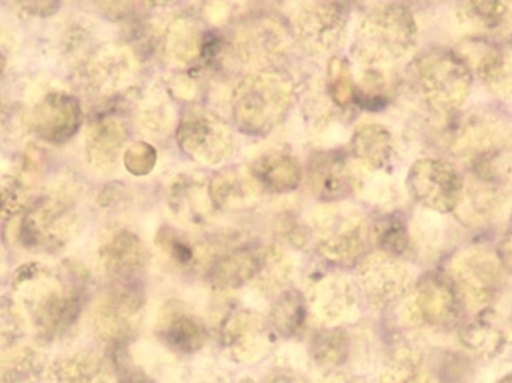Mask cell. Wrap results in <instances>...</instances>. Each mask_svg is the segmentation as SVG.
I'll return each mask as SVG.
<instances>
[{"mask_svg":"<svg viewBox=\"0 0 512 383\" xmlns=\"http://www.w3.org/2000/svg\"><path fill=\"white\" fill-rule=\"evenodd\" d=\"M84 283L69 268L21 265L12 277L14 298L42 342L65 336L80 318Z\"/></svg>","mask_w":512,"mask_h":383,"instance_id":"obj_1","label":"cell"},{"mask_svg":"<svg viewBox=\"0 0 512 383\" xmlns=\"http://www.w3.org/2000/svg\"><path fill=\"white\" fill-rule=\"evenodd\" d=\"M417 41V21L408 6L376 3L358 27L355 54L361 65L391 66L408 56Z\"/></svg>","mask_w":512,"mask_h":383,"instance_id":"obj_2","label":"cell"},{"mask_svg":"<svg viewBox=\"0 0 512 383\" xmlns=\"http://www.w3.org/2000/svg\"><path fill=\"white\" fill-rule=\"evenodd\" d=\"M292 101L291 83L276 72L246 75L231 96V113L240 131L265 135L273 131L288 113Z\"/></svg>","mask_w":512,"mask_h":383,"instance_id":"obj_3","label":"cell"},{"mask_svg":"<svg viewBox=\"0 0 512 383\" xmlns=\"http://www.w3.org/2000/svg\"><path fill=\"white\" fill-rule=\"evenodd\" d=\"M77 229L75 189L69 185L56 186L21 217L18 240L33 252L54 253L74 240Z\"/></svg>","mask_w":512,"mask_h":383,"instance_id":"obj_4","label":"cell"},{"mask_svg":"<svg viewBox=\"0 0 512 383\" xmlns=\"http://www.w3.org/2000/svg\"><path fill=\"white\" fill-rule=\"evenodd\" d=\"M417 78L427 107L439 116H450L460 110L474 81L465 57L447 48L423 54L417 62Z\"/></svg>","mask_w":512,"mask_h":383,"instance_id":"obj_5","label":"cell"},{"mask_svg":"<svg viewBox=\"0 0 512 383\" xmlns=\"http://www.w3.org/2000/svg\"><path fill=\"white\" fill-rule=\"evenodd\" d=\"M319 253L337 265L360 261L372 240V228L357 208L345 204L319 207L312 216Z\"/></svg>","mask_w":512,"mask_h":383,"instance_id":"obj_6","label":"cell"},{"mask_svg":"<svg viewBox=\"0 0 512 383\" xmlns=\"http://www.w3.org/2000/svg\"><path fill=\"white\" fill-rule=\"evenodd\" d=\"M177 144L198 164H224L234 153V137L230 126L213 111L192 107L185 111L176 132Z\"/></svg>","mask_w":512,"mask_h":383,"instance_id":"obj_7","label":"cell"},{"mask_svg":"<svg viewBox=\"0 0 512 383\" xmlns=\"http://www.w3.org/2000/svg\"><path fill=\"white\" fill-rule=\"evenodd\" d=\"M504 274L496 253L483 247H474L454 258L450 280L456 288L460 303L468 309L484 310L501 292Z\"/></svg>","mask_w":512,"mask_h":383,"instance_id":"obj_8","label":"cell"},{"mask_svg":"<svg viewBox=\"0 0 512 383\" xmlns=\"http://www.w3.org/2000/svg\"><path fill=\"white\" fill-rule=\"evenodd\" d=\"M23 114L27 131L50 144L71 140L83 123L80 101L63 89L36 93L27 108H23Z\"/></svg>","mask_w":512,"mask_h":383,"instance_id":"obj_9","label":"cell"},{"mask_svg":"<svg viewBox=\"0 0 512 383\" xmlns=\"http://www.w3.org/2000/svg\"><path fill=\"white\" fill-rule=\"evenodd\" d=\"M406 182L412 198L436 213H454L465 195L466 186L459 171L441 159H418Z\"/></svg>","mask_w":512,"mask_h":383,"instance_id":"obj_10","label":"cell"},{"mask_svg":"<svg viewBox=\"0 0 512 383\" xmlns=\"http://www.w3.org/2000/svg\"><path fill=\"white\" fill-rule=\"evenodd\" d=\"M348 18L343 5L333 2H304L292 15L298 44L312 56L330 53L345 38Z\"/></svg>","mask_w":512,"mask_h":383,"instance_id":"obj_11","label":"cell"},{"mask_svg":"<svg viewBox=\"0 0 512 383\" xmlns=\"http://www.w3.org/2000/svg\"><path fill=\"white\" fill-rule=\"evenodd\" d=\"M144 297L132 283L117 285L99 298L92 313L93 328L104 342L128 343L140 327Z\"/></svg>","mask_w":512,"mask_h":383,"instance_id":"obj_12","label":"cell"},{"mask_svg":"<svg viewBox=\"0 0 512 383\" xmlns=\"http://www.w3.org/2000/svg\"><path fill=\"white\" fill-rule=\"evenodd\" d=\"M137 72V59L128 47L107 44L81 62L78 75L87 92L110 96L126 89L137 77Z\"/></svg>","mask_w":512,"mask_h":383,"instance_id":"obj_13","label":"cell"},{"mask_svg":"<svg viewBox=\"0 0 512 383\" xmlns=\"http://www.w3.org/2000/svg\"><path fill=\"white\" fill-rule=\"evenodd\" d=\"M233 47L243 65L265 69L285 59L289 38L282 24L271 18H254L240 24Z\"/></svg>","mask_w":512,"mask_h":383,"instance_id":"obj_14","label":"cell"},{"mask_svg":"<svg viewBox=\"0 0 512 383\" xmlns=\"http://www.w3.org/2000/svg\"><path fill=\"white\" fill-rule=\"evenodd\" d=\"M460 304L450 277L427 274L412 289L406 303V318L414 325L442 327L457 318Z\"/></svg>","mask_w":512,"mask_h":383,"instance_id":"obj_15","label":"cell"},{"mask_svg":"<svg viewBox=\"0 0 512 383\" xmlns=\"http://www.w3.org/2000/svg\"><path fill=\"white\" fill-rule=\"evenodd\" d=\"M358 279L364 294L376 306H391L411 291L408 268L384 252L370 253L361 259Z\"/></svg>","mask_w":512,"mask_h":383,"instance_id":"obj_16","label":"cell"},{"mask_svg":"<svg viewBox=\"0 0 512 383\" xmlns=\"http://www.w3.org/2000/svg\"><path fill=\"white\" fill-rule=\"evenodd\" d=\"M147 261L146 247L140 237L129 229H116L99 244V273L119 285L132 283L146 268Z\"/></svg>","mask_w":512,"mask_h":383,"instance_id":"obj_17","label":"cell"},{"mask_svg":"<svg viewBox=\"0 0 512 383\" xmlns=\"http://www.w3.org/2000/svg\"><path fill=\"white\" fill-rule=\"evenodd\" d=\"M222 345L237 361H255L270 346V327L252 310H237L222 322Z\"/></svg>","mask_w":512,"mask_h":383,"instance_id":"obj_18","label":"cell"},{"mask_svg":"<svg viewBox=\"0 0 512 383\" xmlns=\"http://www.w3.org/2000/svg\"><path fill=\"white\" fill-rule=\"evenodd\" d=\"M129 128L125 120L116 116H105L96 120L87 132L86 161L98 174H110L117 167L126 141Z\"/></svg>","mask_w":512,"mask_h":383,"instance_id":"obj_19","label":"cell"},{"mask_svg":"<svg viewBox=\"0 0 512 383\" xmlns=\"http://www.w3.org/2000/svg\"><path fill=\"white\" fill-rule=\"evenodd\" d=\"M168 204L177 219L191 226L206 225L215 208L209 182L198 173H182L171 180Z\"/></svg>","mask_w":512,"mask_h":383,"instance_id":"obj_20","label":"cell"},{"mask_svg":"<svg viewBox=\"0 0 512 383\" xmlns=\"http://www.w3.org/2000/svg\"><path fill=\"white\" fill-rule=\"evenodd\" d=\"M158 337L173 351L194 354L203 348L207 333L194 313L183 304L171 301L159 315Z\"/></svg>","mask_w":512,"mask_h":383,"instance_id":"obj_21","label":"cell"},{"mask_svg":"<svg viewBox=\"0 0 512 383\" xmlns=\"http://www.w3.org/2000/svg\"><path fill=\"white\" fill-rule=\"evenodd\" d=\"M307 185L319 201L331 202L345 199L355 188L354 174L339 153H324L310 162Z\"/></svg>","mask_w":512,"mask_h":383,"instance_id":"obj_22","label":"cell"},{"mask_svg":"<svg viewBox=\"0 0 512 383\" xmlns=\"http://www.w3.org/2000/svg\"><path fill=\"white\" fill-rule=\"evenodd\" d=\"M209 33L203 24L189 15H180L168 24L164 36V50L171 62L180 66L197 63L209 53Z\"/></svg>","mask_w":512,"mask_h":383,"instance_id":"obj_23","label":"cell"},{"mask_svg":"<svg viewBox=\"0 0 512 383\" xmlns=\"http://www.w3.org/2000/svg\"><path fill=\"white\" fill-rule=\"evenodd\" d=\"M249 174L261 189L271 193H289L300 186L303 173L300 162L285 149H271L252 162Z\"/></svg>","mask_w":512,"mask_h":383,"instance_id":"obj_24","label":"cell"},{"mask_svg":"<svg viewBox=\"0 0 512 383\" xmlns=\"http://www.w3.org/2000/svg\"><path fill=\"white\" fill-rule=\"evenodd\" d=\"M355 307V292L351 283L340 276H325L310 289L309 309L324 324H336Z\"/></svg>","mask_w":512,"mask_h":383,"instance_id":"obj_25","label":"cell"},{"mask_svg":"<svg viewBox=\"0 0 512 383\" xmlns=\"http://www.w3.org/2000/svg\"><path fill=\"white\" fill-rule=\"evenodd\" d=\"M213 205L222 210H245L261 198V186L251 174L240 170H224L209 183Z\"/></svg>","mask_w":512,"mask_h":383,"instance_id":"obj_26","label":"cell"},{"mask_svg":"<svg viewBox=\"0 0 512 383\" xmlns=\"http://www.w3.org/2000/svg\"><path fill=\"white\" fill-rule=\"evenodd\" d=\"M351 150L361 167L378 171L387 167L394 156V138L385 126L364 123L355 129Z\"/></svg>","mask_w":512,"mask_h":383,"instance_id":"obj_27","label":"cell"},{"mask_svg":"<svg viewBox=\"0 0 512 383\" xmlns=\"http://www.w3.org/2000/svg\"><path fill=\"white\" fill-rule=\"evenodd\" d=\"M502 131L498 123L487 117H472L465 120L454 135L453 150L457 155L472 156L486 161L493 150L501 143Z\"/></svg>","mask_w":512,"mask_h":383,"instance_id":"obj_28","label":"cell"},{"mask_svg":"<svg viewBox=\"0 0 512 383\" xmlns=\"http://www.w3.org/2000/svg\"><path fill=\"white\" fill-rule=\"evenodd\" d=\"M255 273L256 249H239L215 259L207 271V280L216 289H239L252 283Z\"/></svg>","mask_w":512,"mask_h":383,"instance_id":"obj_29","label":"cell"},{"mask_svg":"<svg viewBox=\"0 0 512 383\" xmlns=\"http://www.w3.org/2000/svg\"><path fill=\"white\" fill-rule=\"evenodd\" d=\"M47 357L33 346H15L0 354V383H41Z\"/></svg>","mask_w":512,"mask_h":383,"instance_id":"obj_30","label":"cell"},{"mask_svg":"<svg viewBox=\"0 0 512 383\" xmlns=\"http://www.w3.org/2000/svg\"><path fill=\"white\" fill-rule=\"evenodd\" d=\"M54 383H111V370L104 357L80 351L62 358L53 366Z\"/></svg>","mask_w":512,"mask_h":383,"instance_id":"obj_31","label":"cell"},{"mask_svg":"<svg viewBox=\"0 0 512 383\" xmlns=\"http://www.w3.org/2000/svg\"><path fill=\"white\" fill-rule=\"evenodd\" d=\"M294 264L279 246H265L256 249V273L252 283L264 292L274 294L291 279Z\"/></svg>","mask_w":512,"mask_h":383,"instance_id":"obj_32","label":"cell"},{"mask_svg":"<svg viewBox=\"0 0 512 383\" xmlns=\"http://www.w3.org/2000/svg\"><path fill=\"white\" fill-rule=\"evenodd\" d=\"M307 316V303L301 292L289 289L280 295L270 313V325L274 333L289 339L303 330Z\"/></svg>","mask_w":512,"mask_h":383,"instance_id":"obj_33","label":"cell"},{"mask_svg":"<svg viewBox=\"0 0 512 383\" xmlns=\"http://www.w3.org/2000/svg\"><path fill=\"white\" fill-rule=\"evenodd\" d=\"M478 75L493 95L512 98V51L495 50L481 57Z\"/></svg>","mask_w":512,"mask_h":383,"instance_id":"obj_34","label":"cell"},{"mask_svg":"<svg viewBox=\"0 0 512 383\" xmlns=\"http://www.w3.org/2000/svg\"><path fill=\"white\" fill-rule=\"evenodd\" d=\"M460 339L472 351L493 355L504 346L505 334L492 318L480 316L463 327Z\"/></svg>","mask_w":512,"mask_h":383,"instance_id":"obj_35","label":"cell"},{"mask_svg":"<svg viewBox=\"0 0 512 383\" xmlns=\"http://www.w3.org/2000/svg\"><path fill=\"white\" fill-rule=\"evenodd\" d=\"M313 360L322 367H336L345 363L349 355L348 334L340 328H328L315 334L310 343Z\"/></svg>","mask_w":512,"mask_h":383,"instance_id":"obj_36","label":"cell"},{"mask_svg":"<svg viewBox=\"0 0 512 383\" xmlns=\"http://www.w3.org/2000/svg\"><path fill=\"white\" fill-rule=\"evenodd\" d=\"M138 122L149 134H168L174 123V108L170 99L161 92L147 95L138 110Z\"/></svg>","mask_w":512,"mask_h":383,"instance_id":"obj_37","label":"cell"},{"mask_svg":"<svg viewBox=\"0 0 512 383\" xmlns=\"http://www.w3.org/2000/svg\"><path fill=\"white\" fill-rule=\"evenodd\" d=\"M465 23L481 29H499L512 18V2H466L459 8Z\"/></svg>","mask_w":512,"mask_h":383,"instance_id":"obj_38","label":"cell"},{"mask_svg":"<svg viewBox=\"0 0 512 383\" xmlns=\"http://www.w3.org/2000/svg\"><path fill=\"white\" fill-rule=\"evenodd\" d=\"M29 322L18 301L0 295V351L15 348L26 337Z\"/></svg>","mask_w":512,"mask_h":383,"instance_id":"obj_39","label":"cell"},{"mask_svg":"<svg viewBox=\"0 0 512 383\" xmlns=\"http://www.w3.org/2000/svg\"><path fill=\"white\" fill-rule=\"evenodd\" d=\"M502 202H504V195H501V191L492 183H484V185L472 186L469 191L465 188V195L459 208L466 207V213L472 219H489L499 210Z\"/></svg>","mask_w":512,"mask_h":383,"instance_id":"obj_40","label":"cell"},{"mask_svg":"<svg viewBox=\"0 0 512 383\" xmlns=\"http://www.w3.org/2000/svg\"><path fill=\"white\" fill-rule=\"evenodd\" d=\"M372 238L381 246V252L403 256L411 250V238L405 223L399 217H390L372 229Z\"/></svg>","mask_w":512,"mask_h":383,"instance_id":"obj_41","label":"cell"},{"mask_svg":"<svg viewBox=\"0 0 512 383\" xmlns=\"http://www.w3.org/2000/svg\"><path fill=\"white\" fill-rule=\"evenodd\" d=\"M328 92L340 107H349L354 102L355 86L351 66L345 59L334 57L328 63Z\"/></svg>","mask_w":512,"mask_h":383,"instance_id":"obj_42","label":"cell"},{"mask_svg":"<svg viewBox=\"0 0 512 383\" xmlns=\"http://www.w3.org/2000/svg\"><path fill=\"white\" fill-rule=\"evenodd\" d=\"M27 126L23 110L0 102V152L14 149L26 137Z\"/></svg>","mask_w":512,"mask_h":383,"instance_id":"obj_43","label":"cell"},{"mask_svg":"<svg viewBox=\"0 0 512 383\" xmlns=\"http://www.w3.org/2000/svg\"><path fill=\"white\" fill-rule=\"evenodd\" d=\"M26 199V183L20 177L0 171V222L21 213Z\"/></svg>","mask_w":512,"mask_h":383,"instance_id":"obj_44","label":"cell"},{"mask_svg":"<svg viewBox=\"0 0 512 383\" xmlns=\"http://www.w3.org/2000/svg\"><path fill=\"white\" fill-rule=\"evenodd\" d=\"M387 383H433L432 376L414 355L408 354L397 358L388 372Z\"/></svg>","mask_w":512,"mask_h":383,"instance_id":"obj_45","label":"cell"},{"mask_svg":"<svg viewBox=\"0 0 512 383\" xmlns=\"http://www.w3.org/2000/svg\"><path fill=\"white\" fill-rule=\"evenodd\" d=\"M156 150L147 143H135L126 149L123 164L126 170L134 176H147L156 165Z\"/></svg>","mask_w":512,"mask_h":383,"instance_id":"obj_46","label":"cell"},{"mask_svg":"<svg viewBox=\"0 0 512 383\" xmlns=\"http://www.w3.org/2000/svg\"><path fill=\"white\" fill-rule=\"evenodd\" d=\"M156 243L171 256V259L179 262V264L186 265L194 259V249H192L191 244L182 235L171 231L170 228L159 231Z\"/></svg>","mask_w":512,"mask_h":383,"instance_id":"obj_47","label":"cell"},{"mask_svg":"<svg viewBox=\"0 0 512 383\" xmlns=\"http://www.w3.org/2000/svg\"><path fill=\"white\" fill-rule=\"evenodd\" d=\"M92 30L84 21H71L63 32L62 50L66 56H78L89 44Z\"/></svg>","mask_w":512,"mask_h":383,"instance_id":"obj_48","label":"cell"},{"mask_svg":"<svg viewBox=\"0 0 512 383\" xmlns=\"http://www.w3.org/2000/svg\"><path fill=\"white\" fill-rule=\"evenodd\" d=\"M496 256H498L499 264L504 268L505 273L512 276V225L511 228L502 235L496 249Z\"/></svg>","mask_w":512,"mask_h":383,"instance_id":"obj_49","label":"cell"},{"mask_svg":"<svg viewBox=\"0 0 512 383\" xmlns=\"http://www.w3.org/2000/svg\"><path fill=\"white\" fill-rule=\"evenodd\" d=\"M18 8L21 11L26 12L30 15H39V17H45V15L54 14L57 9L60 8V3L54 2H23L17 3Z\"/></svg>","mask_w":512,"mask_h":383,"instance_id":"obj_50","label":"cell"},{"mask_svg":"<svg viewBox=\"0 0 512 383\" xmlns=\"http://www.w3.org/2000/svg\"><path fill=\"white\" fill-rule=\"evenodd\" d=\"M11 47V36H9L8 33L3 32V30H0V77H2L3 69H5L6 65L5 54H3V51L9 50Z\"/></svg>","mask_w":512,"mask_h":383,"instance_id":"obj_51","label":"cell"},{"mask_svg":"<svg viewBox=\"0 0 512 383\" xmlns=\"http://www.w3.org/2000/svg\"><path fill=\"white\" fill-rule=\"evenodd\" d=\"M119 383H153L147 378L146 375H143L141 372H135V370H131V372H123L122 376H120Z\"/></svg>","mask_w":512,"mask_h":383,"instance_id":"obj_52","label":"cell"},{"mask_svg":"<svg viewBox=\"0 0 512 383\" xmlns=\"http://www.w3.org/2000/svg\"><path fill=\"white\" fill-rule=\"evenodd\" d=\"M3 273H5V261H3V255L0 252V279H2Z\"/></svg>","mask_w":512,"mask_h":383,"instance_id":"obj_53","label":"cell"},{"mask_svg":"<svg viewBox=\"0 0 512 383\" xmlns=\"http://www.w3.org/2000/svg\"><path fill=\"white\" fill-rule=\"evenodd\" d=\"M274 383H294V382H292L291 379L280 378V379H277V381Z\"/></svg>","mask_w":512,"mask_h":383,"instance_id":"obj_54","label":"cell"},{"mask_svg":"<svg viewBox=\"0 0 512 383\" xmlns=\"http://www.w3.org/2000/svg\"><path fill=\"white\" fill-rule=\"evenodd\" d=\"M501 383H512V376H511V378L505 379V381L501 382Z\"/></svg>","mask_w":512,"mask_h":383,"instance_id":"obj_55","label":"cell"},{"mask_svg":"<svg viewBox=\"0 0 512 383\" xmlns=\"http://www.w3.org/2000/svg\"><path fill=\"white\" fill-rule=\"evenodd\" d=\"M511 177H512V167H511Z\"/></svg>","mask_w":512,"mask_h":383,"instance_id":"obj_56","label":"cell"}]
</instances>
